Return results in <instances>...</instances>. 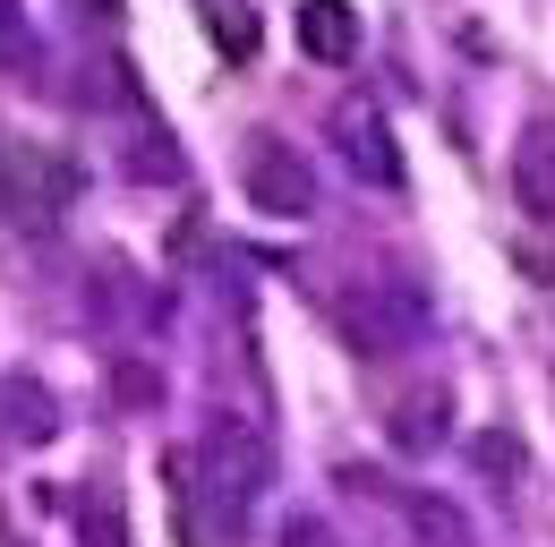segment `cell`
I'll list each match as a JSON object with an SVG mask.
<instances>
[{
    "label": "cell",
    "instance_id": "obj_1",
    "mask_svg": "<svg viewBox=\"0 0 555 547\" xmlns=\"http://www.w3.org/2000/svg\"><path fill=\"white\" fill-rule=\"evenodd\" d=\"M343 334H350V351H411V342H427V291H418L411 274H376V282H359V291H343Z\"/></svg>",
    "mask_w": 555,
    "mask_h": 547
},
{
    "label": "cell",
    "instance_id": "obj_2",
    "mask_svg": "<svg viewBox=\"0 0 555 547\" xmlns=\"http://www.w3.org/2000/svg\"><path fill=\"white\" fill-rule=\"evenodd\" d=\"M240 180H248V205H257V214H282V222L317 205V180H308V163H299L282 137H257V145H248Z\"/></svg>",
    "mask_w": 555,
    "mask_h": 547
},
{
    "label": "cell",
    "instance_id": "obj_3",
    "mask_svg": "<svg viewBox=\"0 0 555 547\" xmlns=\"http://www.w3.org/2000/svg\"><path fill=\"white\" fill-rule=\"evenodd\" d=\"M504 180H513V205H521L530 222H555V120H530V129L513 137Z\"/></svg>",
    "mask_w": 555,
    "mask_h": 547
},
{
    "label": "cell",
    "instance_id": "obj_4",
    "mask_svg": "<svg viewBox=\"0 0 555 547\" xmlns=\"http://www.w3.org/2000/svg\"><path fill=\"white\" fill-rule=\"evenodd\" d=\"M299 52L325 68H343L359 52V17H350V0H299Z\"/></svg>",
    "mask_w": 555,
    "mask_h": 547
},
{
    "label": "cell",
    "instance_id": "obj_5",
    "mask_svg": "<svg viewBox=\"0 0 555 547\" xmlns=\"http://www.w3.org/2000/svg\"><path fill=\"white\" fill-rule=\"evenodd\" d=\"M385 428H393V445H402V454H436V445L453 436V403H444V394H411V403H393Z\"/></svg>",
    "mask_w": 555,
    "mask_h": 547
},
{
    "label": "cell",
    "instance_id": "obj_6",
    "mask_svg": "<svg viewBox=\"0 0 555 547\" xmlns=\"http://www.w3.org/2000/svg\"><path fill=\"white\" fill-rule=\"evenodd\" d=\"M350 163H359V180L402 189V154H393V129H385V120H350Z\"/></svg>",
    "mask_w": 555,
    "mask_h": 547
},
{
    "label": "cell",
    "instance_id": "obj_7",
    "mask_svg": "<svg viewBox=\"0 0 555 547\" xmlns=\"http://www.w3.org/2000/svg\"><path fill=\"white\" fill-rule=\"evenodd\" d=\"M411 531L427 547H479L470 522H462V505H444V496H411Z\"/></svg>",
    "mask_w": 555,
    "mask_h": 547
},
{
    "label": "cell",
    "instance_id": "obj_8",
    "mask_svg": "<svg viewBox=\"0 0 555 547\" xmlns=\"http://www.w3.org/2000/svg\"><path fill=\"white\" fill-rule=\"evenodd\" d=\"M214 43H222L231 61H248V52H257V17H248V9H214Z\"/></svg>",
    "mask_w": 555,
    "mask_h": 547
},
{
    "label": "cell",
    "instance_id": "obj_9",
    "mask_svg": "<svg viewBox=\"0 0 555 547\" xmlns=\"http://www.w3.org/2000/svg\"><path fill=\"white\" fill-rule=\"evenodd\" d=\"M470 462H479L487 479H513L521 471V445H513V436H470Z\"/></svg>",
    "mask_w": 555,
    "mask_h": 547
},
{
    "label": "cell",
    "instance_id": "obj_10",
    "mask_svg": "<svg viewBox=\"0 0 555 547\" xmlns=\"http://www.w3.org/2000/svg\"><path fill=\"white\" fill-rule=\"evenodd\" d=\"M291 547H325V531H317V522H299V531H291Z\"/></svg>",
    "mask_w": 555,
    "mask_h": 547
}]
</instances>
